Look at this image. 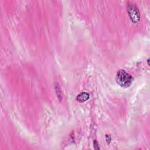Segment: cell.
<instances>
[{"label": "cell", "mask_w": 150, "mask_h": 150, "mask_svg": "<svg viewBox=\"0 0 150 150\" xmlns=\"http://www.w3.org/2000/svg\"><path fill=\"white\" fill-rule=\"evenodd\" d=\"M132 77L124 70H120L117 73V83L122 87H128L132 84Z\"/></svg>", "instance_id": "obj_1"}, {"label": "cell", "mask_w": 150, "mask_h": 150, "mask_svg": "<svg viewBox=\"0 0 150 150\" xmlns=\"http://www.w3.org/2000/svg\"><path fill=\"white\" fill-rule=\"evenodd\" d=\"M128 12L131 20L134 22L137 23L139 20V12L138 8L132 4L129 5L128 6Z\"/></svg>", "instance_id": "obj_2"}, {"label": "cell", "mask_w": 150, "mask_h": 150, "mask_svg": "<svg viewBox=\"0 0 150 150\" xmlns=\"http://www.w3.org/2000/svg\"><path fill=\"white\" fill-rule=\"evenodd\" d=\"M89 94L87 92H82L80 94H79L77 97L76 100L77 101L80 103H83L86 101H87L89 98Z\"/></svg>", "instance_id": "obj_3"}, {"label": "cell", "mask_w": 150, "mask_h": 150, "mask_svg": "<svg viewBox=\"0 0 150 150\" xmlns=\"http://www.w3.org/2000/svg\"><path fill=\"white\" fill-rule=\"evenodd\" d=\"M147 61H148V64L149 65V59H148V60H147Z\"/></svg>", "instance_id": "obj_4"}]
</instances>
